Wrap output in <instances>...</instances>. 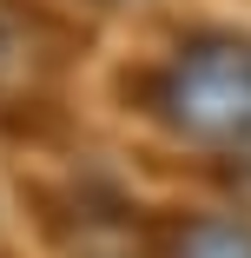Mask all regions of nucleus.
Here are the masks:
<instances>
[{
    "mask_svg": "<svg viewBox=\"0 0 251 258\" xmlns=\"http://www.w3.org/2000/svg\"><path fill=\"white\" fill-rule=\"evenodd\" d=\"M172 258H251V225L231 219H185L172 225Z\"/></svg>",
    "mask_w": 251,
    "mask_h": 258,
    "instance_id": "7ed1b4c3",
    "label": "nucleus"
},
{
    "mask_svg": "<svg viewBox=\"0 0 251 258\" xmlns=\"http://www.w3.org/2000/svg\"><path fill=\"white\" fill-rule=\"evenodd\" d=\"M46 33H60V27H46L27 0H0V86L46 53Z\"/></svg>",
    "mask_w": 251,
    "mask_h": 258,
    "instance_id": "f03ea898",
    "label": "nucleus"
},
{
    "mask_svg": "<svg viewBox=\"0 0 251 258\" xmlns=\"http://www.w3.org/2000/svg\"><path fill=\"white\" fill-rule=\"evenodd\" d=\"M159 119L205 146H251V40L192 33L159 73Z\"/></svg>",
    "mask_w": 251,
    "mask_h": 258,
    "instance_id": "f257e3e1",
    "label": "nucleus"
}]
</instances>
